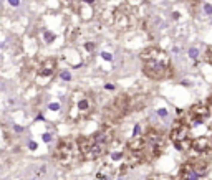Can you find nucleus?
Returning <instances> with one entry per match:
<instances>
[{"label": "nucleus", "instance_id": "nucleus-1", "mask_svg": "<svg viewBox=\"0 0 212 180\" xmlns=\"http://www.w3.org/2000/svg\"><path fill=\"white\" fill-rule=\"evenodd\" d=\"M113 141H115V132L111 127H104L101 131L94 132L93 136L80 137L78 142L83 154V160H96L104 154H109Z\"/></svg>", "mask_w": 212, "mask_h": 180}, {"label": "nucleus", "instance_id": "nucleus-2", "mask_svg": "<svg viewBox=\"0 0 212 180\" xmlns=\"http://www.w3.org/2000/svg\"><path fill=\"white\" fill-rule=\"evenodd\" d=\"M143 60V73L151 79H166L169 78L171 71V60L162 50L156 46H149L141 53Z\"/></svg>", "mask_w": 212, "mask_h": 180}, {"label": "nucleus", "instance_id": "nucleus-3", "mask_svg": "<svg viewBox=\"0 0 212 180\" xmlns=\"http://www.w3.org/2000/svg\"><path fill=\"white\" fill-rule=\"evenodd\" d=\"M57 164H60L61 167H75L76 164H80V160H83V154L80 149V142L78 139L73 137H65L58 142L57 149L53 154Z\"/></svg>", "mask_w": 212, "mask_h": 180}, {"label": "nucleus", "instance_id": "nucleus-4", "mask_svg": "<svg viewBox=\"0 0 212 180\" xmlns=\"http://www.w3.org/2000/svg\"><path fill=\"white\" fill-rule=\"evenodd\" d=\"M75 101L73 106L70 109L68 117L71 121H81L86 119L88 116H91V113L94 111V99L88 93H75Z\"/></svg>", "mask_w": 212, "mask_h": 180}, {"label": "nucleus", "instance_id": "nucleus-5", "mask_svg": "<svg viewBox=\"0 0 212 180\" xmlns=\"http://www.w3.org/2000/svg\"><path fill=\"white\" fill-rule=\"evenodd\" d=\"M209 172V160L205 159H190L184 162L179 172V180H204Z\"/></svg>", "mask_w": 212, "mask_h": 180}, {"label": "nucleus", "instance_id": "nucleus-6", "mask_svg": "<svg viewBox=\"0 0 212 180\" xmlns=\"http://www.w3.org/2000/svg\"><path fill=\"white\" fill-rule=\"evenodd\" d=\"M171 141H173L174 147L181 152H187L192 150V136H190V126L186 121H179L176 122V126L171 129V134H169Z\"/></svg>", "mask_w": 212, "mask_h": 180}, {"label": "nucleus", "instance_id": "nucleus-7", "mask_svg": "<svg viewBox=\"0 0 212 180\" xmlns=\"http://www.w3.org/2000/svg\"><path fill=\"white\" fill-rule=\"evenodd\" d=\"M144 137H146V147H144V160H154L158 159L159 156H161L162 149H164V136L161 134L159 131H156V129H149V131L144 132Z\"/></svg>", "mask_w": 212, "mask_h": 180}, {"label": "nucleus", "instance_id": "nucleus-8", "mask_svg": "<svg viewBox=\"0 0 212 180\" xmlns=\"http://www.w3.org/2000/svg\"><path fill=\"white\" fill-rule=\"evenodd\" d=\"M211 117H212V109L209 104H196L186 113L184 121L192 127V126H199V124L207 122Z\"/></svg>", "mask_w": 212, "mask_h": 180}, {"label": "nucleus", "instance_id": "nucleus-9", "mask_svg": "<svg viewBox=\"0 0 212 180\" xmlns=\"http://www.w3.org/2000/svg\"><path fill=\"white\" fill-rule=\"evenodd\" d=\"M129 111H131L129 98L124 96V94H119V96H116V98L113 99V102L109 104L108 111H106V116L111 117L113 121H118V119H121L123 116H126Z\"/></svg>", "mask_w": 212, "mask_h": 180}, {"label": "nucleus", "instance_id": "nucleus-10", "mask_svg": "<svg viewBox=\"0 0 212 180\" xmlns=\"http://www.w3.org/2000/svg\"><path fill=\"white\" fill-rule=\"evenodd\" d=\"M192 150L197 152L199 156L212 152V137L211 136H201L192 141Z\"/></svg>", "mask_w": 212, "mask_h": 180}, {"label": "nucleus", "instance_id": "nucleus-11", "mask_svg": "<svg viewBox=\"0 0 212 180\" xmlns=\"http://www.w3.org/2000/svg\"><path fill=\"white\" fill-rule=\"evenodd\" d=\"M57 70V60L55 58H47L40 63L38 66V74L40 76H51Z\"/></svg>", "mask_w": 212, "mask_h": 180}, {"label": "nucleus", "instance_id": "nucleus-12", "mask_svg": "<svg viewBox=\"0 0 212 180\" xmlns=\"http://www.w3.org/2000/svg\"><path fill=\"white\" fill-rule=\"evenodd\" d=\"M116 175V167L113 164H103L96 172L98 180H111Z\"/></svg>", "mask_w": 212, "mask_h": 180}, {"label": "nucleus", "instance_id": "nucleus-13", "mask_svg": "<svg viewBox=\"0 0 212 180\" xmlns=\"http://www.w3.org/2000/svg\"><path fill=\"white\" fill-rule=\"evenodd\" d=\"M149 180H174V179L169 175H162V173H154V175L149 177Z\"/></svg>", "mask_w": 212, "mask_h": 180}, {"label": "nucleus", "instance_id": "nucleus-14", "mask_svg": "<svg viewBox=\"0 0 212 180\" xmlns=\"http://www.w3.org/2000/svg\"><path fill=\"white\" fill-rule=\"evenodd\" d=\"M43 36H45V40H47V43H50L51 40L55 38V35H51L50 32H43Z\"/></svg>", "mask_w": 212, "mask_h": 180}, {"label": "nucleus", "instance_id": "nucleus-15", "mask_svg": "<svg viewBox=\"0 0 212 180\" xmlns=\"http://www.w3.org/2000/svg\"><path fill=\"white\" fill-rule=\"evenodd\" d=\"M205 61L212 63V48H209V50H207V53H205Z\"/></svg>", "mask_w": 212, "mask_h": 180}, {"label": "nucleus", "instance_id": "nucleus-16", "mask_svg": "<svg viewBox=\"0 0 212 180\" xmlns=\"http://www.w3.org/2000/svg\"><path fill=\"white\" fill-rule=\"evenodd\" d=\"M101 58H103V60H106V61H111L113 60V55L111 53H101Z\"/></svg>", "mask_w": 212, "mask_h": 180}, {"label": "nucleus", "instance_id": "nucleus-17", "mask_svg": "<svg viewBox=\"0 0 212 180\" xmlns=\"http://www.w3.org/2000/svg\"><path fill=\"white\" fill-rule=\"evenodd\" d=\"M48 107H50V111H58L60 109V104H58V102H51Z\"/></svg>", "mask_w": 212, "mask_h": 180}, {"label": "nucleus", "instance_id": "nucleus-18", "mask_svg": "<svg viewBox=\"0 0 212 180\" xmlns=\"http://www.w3.org/2000/svg\"><path fill=\"white\" fill-rule=\"evenodd\" d=\"M204 12H205L207 15H211V13H212V5L205 4V5H204Z\"/></svg>", "mask_w": 212, "mask_h": 180}, {"label": "nucleus", "instance_id": "nucleus-19", "mask_svg": "<svg viewBox=\"0 0 212 180\" xmlns=\"http://www.w3.org/2000/svg\"><path fill=\"white\" fill-rule=\"evenodd\" d=\"M61 78L63 79H71V74H70L68 71H63V73H61Z\"/></svg>", "mask_w": 212, "mask_h": 180}, {"label": "nucleus", "instance_id": "nucleus-20", "mask_svg": "<svg viewBox=\"0 0 212 180\" xmlns=\"http://www.w3.org/2000/svg\"><path fill=\"white\" fill-rule=\"evenodd\" d=\"M43 141H45V142H50V141H51V134H50V132L43 134Z\"/></svg>", "mask_w": 212, "mask_h": 180}, {"label": "nucleus", "instance_id": "nucleus-21", "mask_svg": "<svg viewBox=\"0 0 212 180\" xmlns=\"http://www.w3.org/2000/svg\"><path fill=\"white\" fill-rule=\"evenodd\" d=\"M189 55H190V56H192V58H196V56H197V50H196V48H190Z\"/></svg>", "mask_w": 212, "mask_h": 180}, {"label": "nucleus", "instance_id": "nucleus-22", "mask_svg": "<svg viewBox=\"0 0 212 180\" xmlns=\"http://www.w3.org/2000/svg\"><path fill=\"white\" fill-rule=\"evenodd\" d=\"M8 4H10L12 7H17V5L20 4V0H8Z\"/></svg>", "mask_w": 212, "mask_h": 180}, {"label": "nucleus", "instance_id": "nucleus-23", "mask_svg": "<svg viewBox=\"0 0 212 180\" xmlns=\"http://www.w3.org/2000/svg\"><path fill=\"white\" fill-rule=\"evenodd\" d=\"M158 114H161L162 117H166V116H167V111H166V109H159V111H158Z\"/></svg>", "mask_w": 212, "mask_h": 180}, {"label": "nucleus", "instance_id": "nucleus-24", "mask_svg": "<svg viewBox=\"0 0 212 180\" xmlns=\"http://www.w3.org/2000/svg\"><path fill=\"white\" fill-rule=\"evenodd\" d=\"M28 147H30V149H32V150H33V149H36V144H35V142H32V141H30Z\"/></svg>", "mask_w": 212, "mask_h": 180}, {"label": "nucleus", "instance_id": "nucleus-25", "mask_svg": "<svg viewBox=\"0 0 212 180\" xmlns=\"http://www.w3.org/2000/svg\"><path fill=\"white\" fill-rule=\"evenodd\" d=\"M81 2H85V4H93L94 0H81Z\"/></svg>", "mask_w": 212, "mask_h": 180}, {"label": "nucleus", "instance_id": "nucleus-26", "mask_svg": "<svg viewBox=\"0 0 212 180\" xmlns=\"http://www.w3.org/2000/svg\"><path fill=\"white\" fill-rule=\"evenodd\" d=\"M209 106H211V109H212V98H211V104H209Z\"/></svg>", "mask_w": 212, "mask_h": 180}]
</instances>
